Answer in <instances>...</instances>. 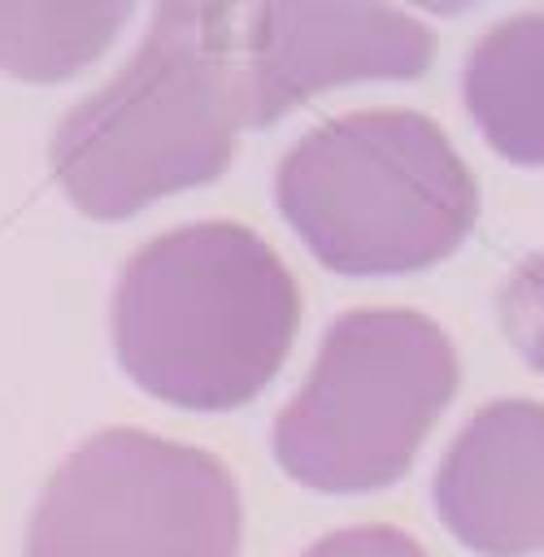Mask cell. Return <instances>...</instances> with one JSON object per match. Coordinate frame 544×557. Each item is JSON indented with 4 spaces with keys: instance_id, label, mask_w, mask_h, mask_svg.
I'll use <instances>...</instances> for the list:
<instances>
[{
    "instance_id": "6",
    "label": "cell",
    "mask_w": 544,
    "mask_h": 557,
    "mask_svg": "<svg viewBox=\"0 0 544 557\" xmlns=\"http://www.w3.org/2000/svg\"><path fill=\"white\" fill-rule=\"evenodd\" d=\"M431 57V30L387 0H261L239 65L244 122L270 126L344 83L418 78Z\"/></svg>"
},
{
    "instance_id": "3",
    "label": "cell",
    "mask_w": 544,
    "mask_h": 557,
    "mask_svg": "<svg viewBox=\"0 0 544 557\" xmlns=\"http://www.w3.org/2000/svg\"><path fill=\"white\" fill-rule=\"evenodd\" d=\"M300 244L335 274H413L470 231L479 191L448 135L409 109L344 113L313 126L274 178Z\"/></svg>"
},
{
    "instance_id": "8",
    "label": "cell",
    "mask_w": 544,
    "mask_h": 557,
    "mask_svg": "<svg viewBox=\"0 0 544 557\" xmlns=\"http://www.w3.org/2000/svg\"><path fill=\"white\" fill-rule=\"evenodd\" d=\"M483 139L514 165H544V13L492 26L461 74Z\"/></svg>"
},
{
    "instance_id": "11",
    "label": "cell",
    "mask_w": 544,
    "mask_h": 557,
    "mask_svg": "<svg viewBox=\"0 0 544 557\" xmlns=\"http://www.w3.org/2000/svg\"><path fill=\"white\" fill-rule=\"evenodd\" d=\"M300 557H426V553L405 531L383 527V522H370V527L331 531V535L313 540Z\"/></svg>"
},
{
    "instance_id": "4",
    "label": "cell",
    "mask_w": 544,
    "mask_h": 557,
    "mask_svg": "<svg viewBox=\"0 0 544 557\" xmlns=\"http://www.w3.org/2000/svg\"><path fill=\"white\" fill-rule=\"evenodd\" d=\"M457 392L448 335L413 309L344 313L274 418V461L305 487L353 496L396 483Z\"/></svg>"
},
{
    "instance_id": "9",
    "label": "cell",
    "mask_w": 544,
    "mask_h": 557,
    "mask_svg": "<svg viewBox=\"0 0 544 557\" xmlns=\"http://www.w3.org/2000/svg\"><path fill=\"white\" fill-rule=\"evenodd\" d=\"M135 0H0V70L61 83L87 70L126 26Z\"/></svg>"
},
{
    "instance_id": "12",
    "label": "cell",
    "mask_w": 544,
    "mask_h": 557,
    "mask_svg": "<svg viewBox=\"0 0 544 557\" xmlns=\"http://www.w3.org/2000/svg\"><path fill=\"white\" fill-rule=\"evenodd\" d=\"M409 4L431 9V13H461V9H470V4H479V0H409Z\"/></svg>"
},
{
    "instance_id": "1",
    "label": "cell",
    "mask_w": 544,
    "mask_h": 557,
    "mask_svg": "<svg viewBox=\"0 0 544 557\" xmlns=\"http://www.w3.org/2000/svg\"><path fill=\"white\" fill-rule=\"evenodd\" d=\"M239 126L235 0H157L131 61L61 117L52 170L87 218H131L213 183Z\"/></svg>"
},
{
    "instance_id": "7",
    "label": "cell",
    "mask_w": 544,
    "mask_h": 557,
    "mask_svg": "<svg viewBox=\"0 0 544 557\" xmlns=\"http://www.w3.org/2000/svg\"><path fill=\"white\" fill-rule=\"evenodd\" d=\"M435 513L483 557L544 548V405L492 400L448 444L435 474Z\"/></svg>"
},
{
    "instance_id": "5",
    "label": "cell",
    "mask_w": 544,
    "mask_h": 557,
    "mask_svg": "<svg viewBox=\"0 0 544 557\" xmlns=\"http://www.w3.org/2000/svg\"><path fill=\"white\" fill-rule=\"evenodd\" d=\"M239 527V487L213 453L113 426L48 479L26 557H235Z\"/></svg>"
},
{
    "instance_id": "10",
    "label": "cell",
    "mask_w": 544,
    "mask_h": 557,
    "mask_svg": "<svg viewBox=\"0 0 544 557\" xmlns=\"http://www.w3.org/2000/svg\"><path fill=\"white\" fill-rule=\"evenodd\" d=\"M500 326L518 357L544 374V252L518 261L500 292Z\"/></svg>"
},
{
    "instance_id": "2",
    "label": "cell",
    "mask_w": 544,
    "mask_h": 557,
    "mask_svg": "<svg viewBox=\"0 0 544 557\" xmlns=\"http://www.w3.org/2000/svg\"><path fill=\"white\" fill-rule=\"evenodd\" d=\"M300 292L265 239L196 222L144 244L113 292L122 370L178 409H239L283 366Z\"/></svg>"
}]
</instances>
